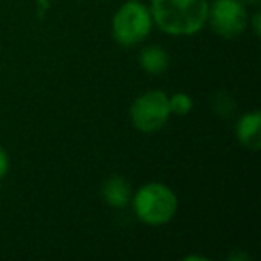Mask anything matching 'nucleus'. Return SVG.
<instances>
[{
	"instance_id": "1",
	"label": "nucleus",
	"mask_w": 261,
	"mask_h": 261,
	"mask_svg": "<svg viewBox=\"0 0 261 261\" xmlns=\"http://www.w3.org/2000/svg\"><path fill=\"white\" fill-rule=\"evenodd\" d=\"M207 9V0H152L150 16L163 33L192 36L204 27Z\"/></svg>"
},
{
	"instance_id": "2",
	"label": "nucleus",
	"mask_w": 261,
	"mask_h": 261,
	"mask_svg": "<svg viewBox=\"0 0 261 261\" xmlns=\"http://www.w3.org/2000/svg\"><path fill=\"white\" fill-rule=\"evenodd\" d=\"M135 211L142 222L161 225L172 220L177 211V197L161 182H149L135 195Z\"/></svg>"
},
{
	"instance_id": "3",
	"label": "nucleus",
	"mask_w": 261,
	"mask_h": 261,
	"mask_svg": "<svg viewBox=\"0 0 261 261\" xmlns=\"http://www.w3.org/2000/svg\"><path fill=\"white\" fill-rule=\"evenodd\" d=\"M152 29L150 11L138 0H129L113 18V36L120 45H136L149 36Z\"/></svg>"
},
{
	"instance_id": "4",
	"label": "nucleus",
	"mask_w": 261,
	"mask_h": 261,
	"mask_svg": "<svg viewBox=\"0 0 261 261\" xmlns=\"http://www.w3.org/2000/svg\"><path fill=\"white\" fill-rule=\"evenodd\" d=\"M170 116V106L168 97L163 91H147L142 97H138L130 108V120L135 127L142 133H156Z\"/></svg>"
},
{
	"instance_id": "5",
	"label": "nucleus",
	"mask_w": 261,
	"mask_h": 261,
	"mask_svg": "<svg viewBox=\"0 0 261 261\" xmlns=\"http://www.w3.org/2000/svg\"><path fill=\"white\" fill-rule=\"evenodd\" d=\"M207 20L218 36L236 38L247 25L245 6L240 0H215L207 9Z\"/></svg>"
},
{
	"instance_id": "6",
	"label": "nucleus",
	"mask_w": 261,
	"mask_h": 261,
	"mask_svg": "<svg viewBox=\"0 0 261 261\" xmlns=\"http://www.w3.org/2000/svg\"><path fill=\"white\" fill-rule=\"evenodd\" d=\"M259 125H261V115L257 111L242 116V120L238 122L236 135H238V140L247 149H252V150L259 149V145H261Z\"/></svg>"
},
{
	"instance_id": "7",
	"label": "nucleus",
	"mask_w": 261,
	"mask_h": 261,
	"mask_svg": "<svg viewBox=\"0 0 261 261\" xmlns=\"http://www.w3.org/2000/svg\"><path fill=\"white\" fill-rule=\"evenodd\" d=\"M102 195L106 202L113 207H123L130 199V188L129 182L120 175H113L102 186Z\"/></svg>"
},
{
	"instance_id": "8",
	"label": "nucleus",
	"mask_w": 261,
	"mask_h": 261,
	"mask_svg": "<svg viewBox=\"0 0 261 261\" xmlns=\"http://www.w3.org/2000/svg\"><path fill=\"white\" fill-rule=\"evenodd\" d=\"M168 63H170V58H168L167 50H163L161 47H147L140 52V65L145 72L149 73H163L165 70L168 68Z\"/></svg>"
},
{
	"instance_id": "9",
	"label": "nucleus",
	"mask_w": 261,
	"mask_h": 261,
	"mask_svg": "<svg viewBox=\"0 0 261 261\" xmlns=\"http://www.w3.org/2000/svg\"><path fill=\"white\" fill-rule=\"evenodd\" d=\"M168 106H170V113L186 115V113L192 111L193 102L186 93H175L174 97H168Z\"/></svg>"
},
{
	"instance_id": "10",
	"label": "nucleus",
	"mask_w": 261,
	"mask_h": 261,
	"mask_svg": "<svg viewBox=\"0 0 261 261\" xmlns=\"http://www.w3.org/2000/svg\"><path fill=\"white\" fill-rule=\"evenodd\" d=\"M8 168H9V158L6 154V150L0 147V179L8 174Z\"/></svg>"
},
{
	"instance_id": "11",
	"label": "nucleus",
	"mask_w": 261,
	"mask_h": 261,
	"mask_svg": "<svg viewBox=\"0 0 261 261\" xmlns=\"http://www.w3.org/2000/svg\"><path fill=\"white\" fill-rule=\"evenodd\" d=\"M254 34H259V15L254 16Z\"/></svg>"
},
{
	"instance_id": "12",
	"label": "nucleus",
	"mask_w": 261,
	"mask_h": 261,
	"mask_svg": "<svg viewBox=\"0 0 261 261\" xmlns=\"http://www.w3.org/2000/svg\"><path fill=\"white\" fill-rule=\"evenodd\" d=\"M243 2H247V4H257L259 0H243Z\"/></svg>"
}]
</instances>
